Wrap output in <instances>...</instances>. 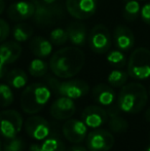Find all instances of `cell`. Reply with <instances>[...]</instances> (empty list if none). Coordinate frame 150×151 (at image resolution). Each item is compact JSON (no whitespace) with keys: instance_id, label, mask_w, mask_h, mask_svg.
Listing matches in <instances>:
<instances>
[{"instance_id":"f546056e","label":"cell","mask_w":150,"mask_h":151,"mask_svg":"<svg viewBox=\"0 0 150 151\" xmlns=\"http://www.w3.org/2000/svg\"><path fill=\"white\" fill-rule=\"evenodd\" d=\"M128 127V121L120 115L111 117L110 120H109V129L112 132H114V133H124V132H126Z\"/></svg>"},{"instance_id":"e0dca14e","label":"cell","mask_w":150,"mask_h":151,"mask_svg":"<svg viewBox=\"0 0 150 151\" xmlns=\"http://www.w3.org/2000/svg\"><path fill=\"white\" fill-rule=\"evenodd\" d=\"M22 55V47L16 41L0 43V62L5 65L14 63Z\"/></svg>"},{"instance_id":"d4e9b609","label":"cell","mask_w":150,"mask_h":151,"mask_svg":"<svg viewBox=\"0 0 150 151\" xmlns=\"http://www.w3.org/2000/svg\"><path fill=\"white\" fill-rule=\"evenodd\" d=\"M128 73L123 70L115 69L110 72L108 75V82L113 88H120L126 83L128 79Z\"/></svg>"},{"instance_id":"d6a6232c","label":"cell","mask_w":150,"mask_h":151,"mask_svg":"<svg viewBox=\"0 0 150 151\" xmlns=\"http://www.w3.org/2000/svg\"><path fill=\"white\" fill-rule=\"evenodd\" d=\"M141 19L142 21L147 25H150V2L144 4L141 7Z\"/></svg>"},{"instance_id":"8d00e7d4","label":"cell","mask_w":150,"mask_h":151,"mask_svg":"<svg viewBox=\"0 0 150 151\" xmlns=\"http://www.w3.org/2000/svg\"><path fill=\"white\" fill-rule=\"evenodd\" d=\"M4 8H5V1L4 0H0V14L4 12Z\"/></svg>"},{"instance_id":"ba28073f","label":"cell","mask_w":150,"mask_h":151,"mask_svg":"<svg viewBox=\"0 0 150 151\" xmlns=\"http://www.w3.org/2000/svg\"><path fill=\"white\" fill-rule=\"evenodd\" d=\"M88 44L90 50L99 55L106 54L112 45L111 34L105 25L98 24L94 26L88 36Z\"/></svg>"},{"instance_id":"ee69618b","label":"cell","mask_w":150,"mask_h":151,"mask_svg":"<svg viewBox=\"0 0 150 151\" xmlns=\"http://www.w3.org/2000/svg\"><path fill=\"white\" fill-rule=\"evenodd\" d=\"M149 136H150V135H149Z\"/></svg>"},{"instance_id":"30bf717a","label":"cell","mask_w":150,"mask_h":151,"mask_svg":"<svg viewBox=\"0 0 150 151\" xmlns=\"http://www.w3.org/2000/svg\"><path fill=\"white\" fill-rule=\"evenodd\" d=\"M113 145V135L106 129H94L86 136V146L90 151H109Z\"/></svg>"},{"instance_id":"52a82bcc","label":"cell","mask_w":150,"mask_h":151,"mask_svg":"<svg viewBox=\"0 0 150 151\" xmlns=\"http://www.w3.org/2000/svg\"><path fill=\"white\" fill-rule=\"evenodd\" d=\"M23 125L22 115L16 110H5L0 113V136L12 139L18 136Z\"/></svg>"},{"instance_id":"ab89813d","label":"cell","mask_w":150,"mask_h":151,"mask_svg":"<svg viewBox=\"0 0 150 151\" xmlns=\"http://www.w3.org/2000/svg\"><path fill=\"white\" fill-rule=\"evenodd\" d=\"M145 151H150V145L146 148V150H145Z\"/></svg>"},{"instance_id":"4fadbf2b","label":"cell","mask_w":150,"mask_h":151,"mask_svg":"<svg viewBox=\"0 0 150 151\" xmlns=\"http://www.w3.org/2000/svg\"><path fill=\"white\" fill-rule=\"evenodd\" d=\"M75 104L73 99L61 96L50 106V115L58 120L69 119L75 113Z\"/></svg>"},{"instance_id":"f1b7e54d","label":"cell","mask_w":150,"mask_h":151,"mask_svg":"<svg viewBox=\"0 0 150 151\" xmlns=\"http://www.w3.org/2000/svg\"><path fill=\"white\" fill-rule=\"evenodd\" d=\"M50 40L52 43V45L60 46L65 44L68 41V34H67L66 30L62 28H56L54 29L50 34Z\"/></svg>"},{"instance_id":"3957f363","label":"cell","mask_w":150,"mask_h":151,"mask_svg":"<svg viewBox=\"0 0 150 151\" xmlns=\"http://www.w3.org/2000/svg\"><path fill=\"white\" fill-rule=\"evenodd\" d=\"M52 91L46 84L35 82L28 86L22 93L21 107L27 114H35L44 108L50 99Z\"/></svg>"},{"instance_id":"6da1fadb","label":"cell","mask_w":150,"mask_h":151,"mask_svg":"<svg viewBox=\"0 0 150 151\" xmlns=\"http://www.w3.org/2000/svg\"><path fill=\"white\" fill-rule=\"evenodd\" d=\"M85 63V55L80 48L67 46L57 50L50 60V69L59 78L67 79L78 74Z\"/></svg>"},{"instance_id":"74e56055","label":"cell","mask_w":150,"mask_h":151,"mask_svg":"<svg viewBox=\"0 0 150 151\" xmlns=\"http://www.w3.org/2000/svg\"><path fill=\"white\" fill-rule=\"evenodd\" d=\"M144 117H145V119H146V121L150 122V107L146 110V112H145V114H144Z\"/></svg>"},{"instance_id":"b9f144b4","label":"cell","mask_w":150,"mask_h":151,"mask_svg":"<svg viewBox=\"0 0 150 151\" xmlns=\"http://www.w3.org/2000/svg\"><path fill=\"white\" fill-rule=\"evenodd\" d=\"M0 151H1V142H0Z\"/></svg>"},{"instance_id":"9a60e30c","label":"cell","mask_w":150,"mask_h":151,"mask_svg":"<svg viewBox=\"0 0 150 151\" xmlns=\"http://www.w3.org/2000/svg\"><path fill=\"white\" fill-rule=\"evenodd\" d=\"M82 121L85 123L86 127L97 129L104 123H106L108 119V114L105 109L97 105H90L84 108L81 114Z\"/></svg>"},{"instance_id":"d590c367","label":"cell","mask_w":150,"mask_h":151,"mask_svg":"<svg viewBox=\"0 0 150 151\" xmlns=\"http://www.w3.org/2000/svg\"><path fill=\"white\" fill-rule=\"evenodd\" d=\"M66 151H88L85 149V148L83 147V146H80V145H75V146H72V147H70L68 150Z\"/></svg>"},{"instance_id":"9c48e42d","label":"cell","mask_w":150,"mask_h":151,"mask_svg":"<svg viewBox=\"0 0 150 151\" xmlns=\"http://www.w3.org/2000/svg\"><path fill=\"white\" fill-rule=\"evenodd\" d=\"M98 0H66V9L77 20H86L95 14Z\"/></svg>"},{"instance_id":"5b68a950","label":"cell","mask_w":150,"mask_h":151,"mask_svg":"<svg viewBox=\"0 0 150 151\" xmlns=\"http://www.w3.org/2000/svg\"><path fill=\"white\" fill-rule=\"evenodd\" d=\"M128 73L137 80L150 77V50L138 47L133 50L128 61Z\"/></svg>"},{"instance_id":"7402d4cb","label":"cell","mask_w":150,"mask_h":151,"mask_svg":"<svg viewBox=\"0 0 150 151\" xmlns=\"http://www.w3.org/2000/svg\"><path fill=\"white\" fill-rule=\"evenodd\" d=\"M7 84L9 86L17 90L24 88L28 82V76L26 72L22 69H12L9 72H7L5 76Z\"/></svg>"},{"instance_id":"484cf974","label":"cell","mask_w":150,"mask_h":151,"mask_svg":"<svg viewBox=\"0 0 150 151\" xmlns=\"http://www.w3.org/2000/svg\"><path fill=\"white\" fill-rule=\"evenodd\" d=\"M48 66L50 65H47V63L44 62L42 59H34L33 61H31L30 65H29V72L34 77H42L47 73Z\"/></svg>"},{"instance_id":"83f0119b","label":"cell","mask_w":150,"mask_h":151,"mask_svg":"<svg viewBox=\"0 0 150 151\" xmlns=\"http://www.w3.org/2000/svg\"><path fill=\"white\" fill-rule=\"evenodd\" d=\"M14 102V93L8 84L0 83V107H7Z\"/></svg>"},{"instance_id":"5bb4252c","label":"cell","mask_w":150,"mask_h":151,"mask_svg":"<svg viewBox=\"0 0 150 151\" xmlns=\"http://www.w3.org/2000/svg\"><path fill=\"white\" fill-rule=\"evenodd\" d=\"M35 6L32 1H18L10 4L7 8V17L14 22H23L32 18Z\"/></svg>"},{"instance_id":"277c9868","label":"cell","mask_w":150,"mask_h":151,"mask_svg":"<svg viewBox=\"0 0 150 151\" xmlns=\"http://www.w3.org/2000/svg\"><path fill=\"white\" fill-rule=\"evenodd\" d=\"M46 86L55 93L62 97H67L70 99H79L84 97L90 91V86L84 80L81 79H71L60 81L52 75L45 77Z\"/></svg>"},{"instance_id":"2e32d148","label":"cell","mask_w":150,"mask_h":151,"mask_svg":"<svg viewBox=\"0 0 150 151\" xmlns=\"http://www.w3.org/2000/svg\"><path fill=\"white\" fill-rule=\"evenodd\" d=\"M114 44L122 52H128L134 47L135 44V36L133 31L128 27L123 25H118L114 29L113 33Z\"/></svg>"},{"instance_id":"e575fe53","label":"cell","mask_w":150,"mask_h":151,"mask_svg":"<svg viewBox=\"0 0 150 151\" xmlns=\"http://www.w3.org/2000/svg\"><path fill=\"white\" fill-rule=\"evenodd\" d=\"M6 74H7V68H6V65L0 62V79L5 77Z\"/></svg>"},{"instance_id":"cb8c5ba5","label":"cell","mask_w":150,"mask_h":151,"mask_svg":"<svg viewBox=\"0 0 150 151\" xmlns=\"http://www.w3.org/2000/svg\"><path fill=\"white\" fill-rule=\"evenodd\" d=\"M33 35V28L29 24L20 23L12 28V36L17 42H24L29 40Z\"/></svg>"},{"instance_id":"836d02e7","label":"cell","mask_w":150,"mask_h":151,"mask_svg":"<svg viewBox=\"0 0 150 151\" xmlns=\"http://www.w3.org/2000/svg\"><path fill=\"white\" fill-rule=\"evenodd\" d=\"M107 111V114H108V116H110L111 117H114V116H117L120 114V112H121V109L119 108V106H118V104H116V105H112L108 106V109L106 110Z\"/></svg>"},{"instance_id":"ac0fdd59","label":"cell","mask_w":150,"mask_h":151,"mask_svg":"<svg viewBox=\"0 0 150 151\" xmlns=\"http://www.w3.org/2000/svg\"><path fill=\"white\" fill-rule=\"evenodd\" d=\"M93 99L96 103L103 106H110L115 100V91L110 86L105 83L97 84L92 91Z\"/></svg>"},{"instance_id":"60d3db41","label":"cell","mask_w":150,"mask_h":151,"mask_svg":"<svg viewBox=\"0 0 150 151\" xmlns=\"http://www.w3.org/2000/svg\"><path fill=\"white\" fill-rule=\"evenodd\" d=\"M1 151H9V150H7V149H5V148H3V149H1Z\"/></svg>"},{"instance_id":"7bdbcfd3","label":"cell","mask_w":150,"mask_h":151,"mask_svg":"<svg viewBox=\"0 0 150 151\" xmlns=\"http://www.w3.org/2000/svg\"><path fill=\"white\" fill-rule=\"evenodd\" d=\"M149 93H150V90H149Z\"/></svg>"},{"instance_id":"ffe728a7","label":"cell","mask_w":150,"mask_h":151,"mask_svg":"<svg viewBox=\"0 0 150 151\" xmlns=\"http://www.w3.org/2000/svg\"><path fill=\"white\" fill-rule=\"evenodd\" d=\"M30 50L35 57L40 59L47 58L52 52V43L50 40L42 36H34L30 40Z\"/></svg>"},{"instance_id":"d6986e66","label":"cell","mask_w":150,"mask_h":151,"mask_svg":"<svg viewBox=\"0 0 150 151\" xmlns=\"http://www.w3.org/2000/svg\"><path fill=\"white\" fill-rule=\"evenodd\" d=\"M66 32L68 39L73 45L82 46L86 41V27L83 23L72 22L67 26Z\"/></svg>"},{"instance_id":"1f68e13d","label":"cell","mask_w":150,"mask_h":151,"mask_svg":"<svg viewBox=\"0 0 150 151\" xmlns=\"http://www.w3.org/2000/svg\"><path fill=\"white\" fill-rule=\"evenodd\" d=\"M9 32L10 28L8 23L4 21L3 19H0V43L5 41L6 38L9 35Z\"/></svg>"},{"instance_id":"4dcf8cb0","label":"cell","mask_w":150,"mask_h":151,"mask_svg":"<svg viewBox=\"0 0 150 151\" xmlns=\"http://www.w3.org/2000/svg\"><path fill=\"white\" fill-rule=\"evenodd\" d=\"M3 148L9 150V151H23L25 148V142L21 138H12V139H8L7 141L4 143Z\"/></svg>"},{"instance_id":"4316f807","label":"cell","mask_w":150,"mask_h":151,"mask_svg":"<svg viewBox=\"0 0 150 151\" xmlns=\"http://www.w3.org/2000/svg\"><path fill=\"white\" fill-rule=\"evenodd\" d=\"M107 62L110 64L112 67L120 69L124 67L126 64V57L123 52L120 50H110L107 55Z\"/></svg>"},{"instance_id":"603a6c76","label":"cell","mask_w":150,"mask_h":151,"mask_svg":"<svg viewBox=\"0 0 150 151\" xmlns=\"http://www.w3.org/2000/svg\"><path fill=\"white\" fill-rule=\"evenodd\" d=\"M123 8H122V16L124 20L128 22H134L139 18L141 14V6L137 0H122Z\"/></svg>"},{"instance_id":"f35d334b","label":"cell","mask_w":150,"mask_h":151,"mask_svg":"<svg viewBox=\"0 0 150 151\" xmlns=\"http://www.w3.org/2000/svg\"><path fill=\"white\" fill-rule=\"evenodd\" d=\"M43 1H45L46 3H50V4H52V3H55V2H56L57 0H43Z\"/></svg>"},{"instance_id":"44dd1931","label":"cell","mask_w":150,"mask_h":151,"mask_svg":"<svg viewBox=\"0 0 150 151\" xmlns=\"http://www.w3.org/2000/svg\"><path fill=\"white\" fill-rule=\"evenodd\" d=\"M30 151H66L65 144L56 135L48 136L41 144H32L29 148Z\"/></svg>"},{"instance_id":"8992f818","label":"cell","mask_w":150,"mask_h":151,"mask_svg":"<svg viewBox=\"0 0 150 151\" xmlns=\"http://www.w3.org/2000/svg\"><path fill=\"white\" fill-rule=\"evenodd\" d=\"M35 6L34 22L39 26L54 25L63 18L64 10L61 4L46 3L43 0H31Z\"/></svg>"},{"instance_id":"8fae6325","label":"cell","mask_w":150,"mask_h":151,"mask_svg":"<svg viewBox=\"0 0 150 151\" xmlns=\"http://www.w3.org/2000/svg\"><path fill=\"white\" fill-rule=\"evenodd\" d=\"M25 129L31 138L38 141H42L50 135V123L41 116L29 117L25 122Z\"/></svg>"},{"instance_id":"7c38bea8","label":"cell","mask_w":150,"mask_h":151,"mask_svg":"<svg viewBox=\"0 0 150 151\" xmlns=\"http://www.w3.org/2000/svg\"><path fill=\"white\" fill-rule=\"evenodd\" d=\"M83 121L69 119L63 125V135L71 143L78 144L88 136V129Z\"/></svg>"},{"instance_id":"7a4b0ae2","label":"cell","mask_w":150,"mask_h":151,"mask_svg":"<svg viewBox=\"0 0 150 151\" xmlns=\"http://www.w3.org/2000/svg\"><path fill=\"white\" fill-rule=\"evenodd\" d=\"M148 101V93L143 84L139 82H131L124 84L118 95L117 104L121 111L126 113H139L146 106Z\"/></svg>"}]
</instances>
